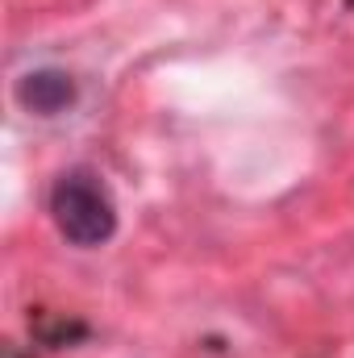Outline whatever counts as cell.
<instances>
[{
	"label": "cell",
	"instance_id": "1",
	"mask_svg": "<svg viewBox=\"0 0 354 358\" xmlns=\"http://www.w3.org/2000/svg\"><path fill=\"white\" fill-rule=\"evenodd\" d=\"M50 217L71 246H104L117 234V204L92 171H67L50 187Z\"/></svg>",
	"mask_w": 354,
	"mask_h": 358
},
{
	"label": "cell",
	"instance_id": "2",
	"mask_svg": "<svg viewBox=\"0 0 354 358\" xmlns=\"http://www.w3.org/2000/svg\"><path fill=\"white\" fill-rule=\"evenodd\" d=\"M71 100H76V84H71L67 71L42 67V71H29V76L17 80V104H21L25 113L55 117V113H63Z\"/></svg>",
	"mask_w": 354,
	"mask_h": 358
}]
</instances>
